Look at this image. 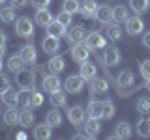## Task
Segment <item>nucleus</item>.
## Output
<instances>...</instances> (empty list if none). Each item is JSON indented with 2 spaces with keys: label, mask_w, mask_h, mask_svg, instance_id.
Returning a JSON list of instances; mask_svg holds the SVG:
<instances>
[{
  "label": "nucleus",
  "mask_w": 150,
  "mask_h": 140,
  "mask_svg": "<svg viewBox=\"0 0 150 140\" xmlns=\"http://www.w3.org/2000/svg\"><path fill=\"white\" fill-rule=\"evenodd\" d=\"M107 37H109L111 41H118L122 39V30L118 24H111L109 28H107Z\"/></svg>",
  "instance_id": "obj_39"
},
{
  "label": "nucleus",
  "mask_w": 150,
  "mask_h": 140,
  "mask_svg": "<svg viewBox=\"0 0 150 140\" xmlns=\"http://www.w3.org/2000/svg\"><path fill=\"white\" fill-rule=\"evenodd\" d=\"M6 54V45H0V58Z\"/></svg>",
  "instance_id": "obj_49"
},
{
  "label": "nucleus",
  "mask_w": 150,
  "mask_h": 140,
  "mask_svg": "<svg viewBox=\"0 0 150 140\" xmlns=\"http://www.w3.org/2000/svg\"><path fill=\"white\" fill-rule=\"evenodd\" d=\"M9 86H11V82H9V78L6 77V75H2V73H0V95H2V93L6 92Z\"/></svg>",
  "instance_id": "obj_43"
},
{
  "label": "nucleus",
  "mask_w": 150,
  "mask_h": 140,
  "mask_svg": "<svg viewBox=\"0 0 150 140\" xmlns=\"http://www.w3.org/2000/svg\"><path fill=\"white\" fill-rule=\"evenodd\" d=\"M129 17V9L126 6H115L112 8V21L115 22H126Z\"/></svg>",
  "instance_id": "obj_22"
},
{
  "label": "nucleus",
  "mask_w": 150,
  "mask_h": 140,
  "mask_svg": "<svg viewBox=\"0 0 150 140\" xmlns=\"http://www.w3.org/2000/svg\"><path fill=\"white\" fill-rule=\"evenodd\" d=\"M96 19L98 22H101V24H109V21H112V8L111 6H100L96 11Z\"/></svg>",
  "instance_id": "obj_12"
},
{
  "label": "nucleus",
  "mask_w": 150,
  "mask_h": 140,
  "mask_svg": "<svg viewBox=\"0 0 150 140\" xmlns=\"http://www.w3.org/2000/svg\"><path fill=\"white\" fill-rule=\"evenodd\" d=\"M60 78H58V75L56 73H51V75H47V77H43V82H41V86H43V90L45 92H49V93H53L56 90H60Z\"/></svg>",
  "instance_id": "obj_10"
},
{
  "label": "nucleus",
  "mask_w": 150,
  "mask_h": 140,
  "mask_svg": "<svg viewBox=\"0 0 150 140\" xmlns=\"http://www.w3.org/2000/svg\"><path fill=\"white\" fill-rule=\"evenodd\" d=\"M17 138H19V140H25V138H26V134L23 133V131H19V133H17Z\"/></svg>",
  "instance_id": "obj_48"
},
{
  "label": "nucleus",
  "mask_w": 150,
  "mask_h": 140,
  "mask_svg": "<svg viewBox=\"0 0 150 140\" xmlns=\"http://www.w3.org/2000/svg\"><path fill=\"white\" fill-rule=\"evenodd\" d=\"M101 105H103V118L111 120L112 116H115V110H116L115 103H112L111 99H105V101H101Z\"/></svg>",
  "instance_id": "obj_35"
},
{
  "label": "nucleus",
  "mask_w": 150,
  "mask_h": 140,
  "mask_svg": "<svg viewBox=\"0 0 150 140\" xmlns=\"http://www.w3.org/2000/svg\"><path fill=\"white\" fill-rule=\"evenodd\" d=\"M0 69H2V58H0Z\"/></svg>",
  "instance_id": "obj_51"
},
{
  "label": "nucleus",
  "mask_w": 150,
  "mask_h": 140,
  "mask_svg": "<svg viewBox=\"0 0 150 140\" xmlns=\"http://www.w3.org/2000/svg\"><path fill=\"white\" fill-rule=\"evenodd\" d=\"M131 125L128 123V121H120L118 125H116V131H115V134H116V138H129L131 136Z\"/></svg>",
  "instance_id": "obj_27"
},
{
  "label": "nucleus",
  "mask_w": 150,
  "mask_h": 140,
  "mask_svg": "<svg viewBox=\"0 0 150 140\" xmlns=\"http://www.w3.org/2000/svg\"><path fill=\"white\" fill-rule=\"evenodd\" d=\"M9 2H11V6L15 9H19V8H25L28 4V0H9Z\"/></svg>",
  "instance_id": "obj_45"
},
{
  "label": "nucleus",
  "mask_w": 150,
  "mask_h": 140,
  "mask_svg": "<svg viewBox=\"0 0 150 140\" xmlns=\"http://www.w3.org/2000/svg\"><path fill=\"white\" fill-rule=\"evenodd\" d=\"M6 34H4V32H0V45H6Z\"/></svg>",
  "instance_id": "obj_47"
},
{
  "label": "nucleus",
  "mask_w": 150,
  "mask_h": 140,
  "mask_svg": "<svg viewBox=\"0 0 150 140\" xmlns=\"http://www.w3.org/2000/svg\"><path fill=\"white\" fill-rule=\"evenodd\" d=\"M84 88V78L81 75H71L64 80V90L68 93H79Z\"/></svg>",
  "instance_id": "obj_3"
},
{
  "label": "nucleus",
  "mask_w": 150,
  "mask_h": 140,
  "mask_svg": "<svg viewBox=\"0 0 150 140\" xmlns=\"http://www.w3.org/2000/svg\"><path fill=\"white\" fill-rule=\"evenodd\" d=\"M56 21H60L64 26H69V24H71V13H68L66 9H62V11L56 15Z\"/></svg>",
  "instance_id": "obj_41"
},
{
  "label": "nucleus",
  "mask_w": 150,
  "mask_h": 140,
  "mask_svg": "<svg viewBox=\"0 0 150 140\" xmlns=\"http://www.w3.org/2000/svg\"><path fill=\"white\" fill-rule=\"evenodd\" d=\"M51 21H53V15H51V11H49L47 8L38 9V11H36V22H38L40 26H43V28H45Z\"/></svg>",
  "instance_id": "obj_26"
},
{
  "label": "nucleus",
  "mask_w": 150,
  "mask_h": 140,
  "mask_svg": "<svg viewBox=\"0 0 150 140\" xmlns=\"http://www.w3.org/2000/svg\"><path fill=\"white\" fill-rule=\"evenodd\" d=\"M51 103H53V106H56V108L66 106V95L60 90H56V92L51 93Z\"/></svg>",
  "instance_id": "obj_36"
},
{
  "label": "nucleus",
  "mask_w": 150,
  "mask_h": 140,
  "mask_svg": "<svg viewBox=\"0 0 150 140\" xmlns=\"http://www.w3.org/2000/svg\"><path fill=\"white\" fill-rule=\"evenodd\" d=\"M66 28H68V26H64L60 21L53 19V21L45 26V30H47V36H53V37H56V39H60V37H64L66 34H68V32H66Z\"/></svg>",
  "instance_id": "obj_8"
},
{
  "label": "nucleus",
  "mask_w": 150,
  "mask_h": 140,
  "mask_svg": "<svg viewBox=\"0 0 150 140\" xmlns=\"http://www.w3.org/2000/svg\"><path fill=\"white\" fill-rule=\"evenodd\" d=\"M143 45L146 47V49H150V32H146V34L143 36Z\"/></svg>",
  "instance_id": "obj_46"
},
{
  "label": "nucleus",
  "mask_w": 150,
  "mask_h": 140,
  "mask_svg": "<svg viewBox=\"0 0 150 140\" xmlns=\"http://www.w3.org/2000/svg\"><path fill=\"white\" fill-rule=\"evenodd\" d=\"M83 129H84V134H86L88 138H96L98 134H100V131H101L100 118H88V120H84Z\"/></svg>",
  "instance_id": "obj_6"
},
{
  "label": "nucleus",
  "mask_w": 150,
  "mask_h": 140,
  "mask_svg": "<svg viewBox=\"0 0 150 140\" xmlns=\"http://www.w3.org/2000/svg\"><path fill=\"white\" fill-rule=\"evenodd\" d=\"M25 60H23V56L21 54H13V56H9V60H8V69L11 73H17V71H21V69H25Z\"/></svg>",
  "instance_id": "obj_19"
},
{
  "label": "nucleus",
  "mask_w": 150,
  "mask_h": 140,
  "mask_svg": "<svg viewBox=\"0 0 150 140\" xmlns=\"http://www.w3.org/2000/svg\"><path fill=\"white\" fill-rule=\"evenodd\" d=\"M19 54L23 56V60H25L26 64H34L36 62V58H38V52H36V47L32 45V43H28L25 45L21 50H19Z\"/></svg>",
  "instance_id": "obj_15"
},
{
  "label": "nucleus",
  "mask_w": 150,
  "mask_h": 140,
  "mask_svg": "<svg viewBox=\"0 0 150 140\" xmlns=\"http://www.w3.org/2000/svg\"><path fill=\"white\" fill-rule=\"evenodd\" d=\"M4 2H6V0H0V4H4Z\"/></svg>",
  "instance_id": "obj_52"
},
{
  "label": "nucleus",
  "mask_w": 150,
  "mask_h": 140,
  "mask_svg": "<svg viewBox=\"0 0 150 140\" xmlns=\"http://www.w3.org/2000/svg\"><path fill=\"white\" fill-rule=\"evenodd\" d=\"M2 118H4L6 125H15V123H19V110L15 106H8V110L2 114Z\"/></svg>",
  "instance_id": "obj_24"
},
{
  "label": "nucleus",
  "mask_w": 150,
  "mask_h": 140,
  "mask_svg": "<svg viewBox=\"0 0 150 140\" xmlns=\"http://www.w3.org/2000/svg\"><path fill=\"white\" fill-rule=\"evenodd\" d=\"M98 2L96 0H84V2L81 4V9H79V13L84 17V19H92L96 17V11H98Z\"/></svg>",
  "instance_id": "obj_11"
},
{
  "label": "nucleus",
  "mask_w": 150,
  "mask_h": 140,
  "mask_svg": "<svg viewBox=\"0 0 150 140\" xmlns=\"http://www.w3.org/2000/svg\"><path fill=\"white\" fill-rule=\"evenodd\" d=\"M118 84H120V86H124V88L131 86V84H133V73H131L129 69L120 71V75H118Z\"/></svg>",
  "instance_id": "obj_34"
},
{
  "label": "nucleus",
  "mask_w": 150,
  "mask_h": 140,
  "mask_svg": "<svg viewBox=\"0 0 150 140\" xmlns=\"http://www.w3.org/2000/svg\"><path fill=\"white\" fill-rule=\"evenodd\" d=\"M96 75H98V69L90 60H86V62L81 64V77L84 80H92V78H96Z\"/></svg>",
  "instance_id": "obj_14"
},
{
  "label": "nucleus",
  "mask_w": 150,
  "mask_h": 140,
  "mask_svg": "<svg viewBox=\"0 0 150 140\" xmlns=\"http://www.w3.org/2000/svg\"><path fill=\"white\" fill-rule=\"evenodd\" d=\"M141 75H143L144 80L150 78V60H144V62L141 64Z\"/></svg>",
  "instance_id": "obj_42"
},
{
  "label": "nucleus",
  "mask_w": 150,
  "mask_h": 140,
  "mask_svg": "<svg viewBox=\"0 0 150 140\" xmlns=\"http://www.w3.org/2000/svg\"><path fill=\"white\" fill-rule=\"evenodd\" d=\"M135 106H137L139 114H150V97H139Z\"/></svg>",
  "instance_id": "obj_37"
},
{
  "label": "nucleus",
  "mask_w": 150,
  "mask_h": 140,
  "mask_svg": "<svg viewBox=\"0 0 150 140\" xmlns=\"http://www.w3.org/2000/svg\"><path fill=\"white\" fill-rule=\"evenodd\" d=\"M143 30H144V21L137 13H135L133 17H128V21H126V32H128L129 36H137Z\"/></svg>",
  "instance_id": "obj_5"
},
{
  "label": "nucleus",
  "mask_w": 150,
  "mask_h": 140,
  "mask_svg": "<svg viewBox=\"0 0 150 140\" xmlns=\"http://www.w3.org/2000/svg\"><path fill=\"white\" fill-rule=\"evenodd\" d=\"M90 88L94 93H103L109 90V84H107L105 78H92L90 80Z\"/></svg>",
  "instance_id": "obj_32"
},
{
  "label": "nucleus",
  "mask_w": 150,
  "mask_h": 140,
  "mask_svg": "<svg viewBox=\"0 0 150 140\" xmlns=\"http://www.w3.org/2000/svg\"><path fill=\"white\" fill-rule=\"evenodd\" d=\"M15 11H17V9L13 6L2 8V9H0V19H2L4 22H8V24H9V22H15L17 21V19H15Z\"/></svg>",
  "instance_id": "obj_29"
},
{
  "label": "nucleus",
  "mask_w": 150,
  "mask_h": 140,
  "mask_svg": "<svg viewBox=\"0 0 150 140\" xmlns=\"http://www.w3.org/2000/svg\"><path fill=\"white\" fill-rule=\"evenodd\" d=\"M41 105H43V95L34 90L32 95H30V101H28V106H30V108H38V106H41Z\"/></svg>",
  "instance_id": "obj_40"
},
{
  "label": "nucleus",
  "mask_w": 150,
  "mask_h": 140,
  "mask_svg": "<svg viewBox=\"0 0 150 140\" xmlns=\"http://www.w3.org/2000/svg\"><path fill=\"white\" fill-rule=\"evenodd\" d=\"M47 67H49V71L51 73H62L64 71V67H66V64H64V58L62 56H53V58L49 60V64H47Z\"/></svg>",
  "instance_id": "obj_23"
},
{
  "label": "nucleus",
  "mask_w": 150,
  "mask_h": 140,
  "mask_svg": "<svg viewBox=\"0 0 150 140\" xmlns=\"http://www.w3.org/2000/svg\"><path fill=\"white\" fill-rule=\"evenodd\" d=\"M45 123H49L51 127H60L62 125V114H60V110H51L45 114Z\"/></svg>",
  "instance_id": "obj_25"
},
{
  "label": "nucleus",
  "mask_w": 150,
  "mask_h": 140,
  "mask_svg": "<svg viewBox=\"0 0 150 140\" xmlns=\"http://www.w3.org/2000/svg\"><path fill=\"white\" fill-rule=\"evenodd\" d=\"M15 80L21 88H34V73L30 69H21L15 73Z\"/></svg>",
  "instance_id": "obj_7"
},
{
  "label": "nucleus",
  "mask_w": 150,
  "mask_h": 140,
  "mask_svg": "<svg viewBox=\"0 0 150 140\" xmlns=\"http://www.w3.org/2000/svg\"><path fill=\"white\" fill-rule=\"evenodd\" d=\"M62 9H66L68 13H77L79 9H81V2L79 0H64V4H62Z\"/></svg>",
  "instance_id": "obj_38"
},
{
  "label": "nucleus",
  "mask_w": 150,
  "mask_h": 140,
  "mask_svg": "<svg viewBox=\"0 0 150 140\" xmlns=\"http://www.w3.org/2000/svg\"><path fill=\"white\" fill-rule=\"evenodd\" d=\"M90 50L92 49L84 43V41H79V43H75V47L71 49V56H73L75 62L83 64V62H86V60L90 58Z\"/></svg>",
  "instance_id": "obj_2"
},
{
  "label": "nucleus",
  "mask_w": 150,
  "mask_h": 140,
  "mask_svg": "<svg viewBox=\"0 0 150 140\" xmlns=\"http://www.w3.org/2000/svg\"><path fill=\"white\" fill-rule=\"evenodd\" d=\"M105 64L109 65V67H115V65L120 64V50L116 49V47H109V49L105 50Z\"/></svg>",
  "instance_id": "obj_16"
},
{
  "label": "nucleus",
  "mask_w": 150,
  "mask_h": 140,
  "mask_svg": "<svg viewBox=\"0 0 150 140\" xmlns=\"http://www.w3.org/2000/svg\"><path fill=\"white\" fill-rule=\"evenodd\" d=\"M51 125L49 123H40V125H36V129H34V138L38 140H47V138H51Z\"/></svg>",
  "instance_id": "obj_21"
},
{
  "label": "nucleus",
  "mask_w": 150,
  "mask_h": 140,
  "mask_svg": "<svg viewBox=\"0 0 150 140\" xmlns=\"http://www.w3.org/2000/svg\"><path fill=\"white\" fill-rule=\"evenodd\" d=\"M86 110L83 108V106H79V105H75L71 106V108H68V120L71 121V125H83L84 123V120H86Z\"/></svg>",
  "instance_id": "obj_4"
},
{
  "label": "nucleus",
  "mask_w": 150,
  "mask_h": 140,
  "mask_svg": "<svg viewBox=\"0 0 150 140\" xmlns=\"http://www.w3.org/2000/svg\"><path fill=\"white\" fill-rule=\"evenodd\" d=\"M41 47H43V50L47 54H54V52H58V49H60V41L53 36H47V37H43V41H41Z\"/></svg>",
  "instance_id": "obj_13"
},
{
  "label": "nucleus",
  "mask_w": 150,
  "mask_h": 140,
  "mask_svg": "<svg viewBox=\"0 0 150 140\" xmlns=\"http://www.w3.org/2000/svg\"><path fill=\"white\" fill-rule=\"evenodd\" d=\"M84 43L94 50V49H103L105 43H107V39L100 34V32H90V34L84 37Z\"/></svg>",
  "instance_id": "obj_9"
},
{
  "label": "nucleus",
  "mask_w": 150,
  "mask_h": 140,
  "mask_svg": "<svg viewBox=\"0 0 150 140\" xmlns=\"http://www.w3.org/2000/svg\"><path fill=\"white\" fill-rule=\"evenodd\" d=\"M2 101L6 103L8 106H17V92L13 90L11 86H9L8 90L2 93Z\"/></svg>",
  "instance_id": "obj_33"
},
{
  "label": "nucleus",
  "mask_w": 150,
  "mask_h": 140,
  "mask_svg": "<svg viewBox=\"0 0 150 140\" xmlns=\"http://www.w3.org/2000/svg\"><path fill=\"white\" fill-rule=\"evenodd\" d=\"M68 39L71 41V43H79V41H84V37H86V32H84L83 26H73L68 30Z\"/></svg>",
  "instance_id": "obj_18"
},
{
  "label": "nucleus",
  "mask_w": 150,
  "mask_h": 140,
  "mask_svg": "<svg viewBox=\"0 0 150 140\" xmlns=\"http://www.w3.org/2000/svg\"><path fill=\"white\" fill-rule=\"evenodd\" d=\"M146 90L150 92V78H148V80H146Z\"/></svg>",
  "instance_id": "obj_50"
},
{
  "label": "nucleus",
  "mask_w": 150,
  "mask_h": 140,
  "mask_svg": "<svg viewBox=\"0 0 150 140\" xmlns=\"http://www.w3.org/2000/svg\"><path fill=\"white\" fill-rule=\"evenodd\" d=\"M32 92H34V88H21V90L17 92V105L28 106V101H30Z\"/></svg>",
  "instance_id": "obj_31"
},
{
  "label": "nucleus",
  "mask_w": 150,
  "mask_h": 140,
  "mask_svg": "<svg viewBox=\"0 0 150 140\" xmlns=\"http://www.w3.org/2000/svg\"><path fill=\"white\" fill-rule=\"evenodd\" d=\"M150 6V0H129V9H133L137 15L144 13Z\"/></svg>",
  "instance_id": "obj_30"
},
{
  "label": "nucleus",
  "mask_w": 150,
  "mask_h": 140,
  "mask_svg": "<svg viewBox=\"0 0 150 140\" xmlns=\"http://www.w3.org/2000/svg\"><path fill=\"white\" fill-rule=\"evenodd\" d=\"M19 123H21L23 127H30V125H34V112H32L30 106H25V110L19 112Z\"/></svg>",
  "instance_id": "obj_20"
},
{
  "label": "nucleus",
  "mask_w": 150,
  "mask_h": 140,
  "mask_svg": "<svg viewBox=\"0 0 150 140\" xmlns=\"http://www.w3.org/2000/svg\"><path fill=\"white\" fill-rule=\"evenodd\" d=\"M137 134L141 138L150 136V118H141L137 121Z\"/></svg>",
  "instance_id": "obj_28"
},
{
  "label": "nucleus",
  "mask_w": 150,
  "mask_h": 140,
  "mask_svg": "<svg viewBox=\"0 0 150 140\" xmlns=\"http://www.w3.org/2000/svg\"><path fill=\"white\" fill-rule=\"evenodd\" d=\"M15 34L19 37H32L34 36V24L30 17H19L15 21Z\"/></svg>",
  "instance_id": "obj_1"
},
{
  "label": "nucleus",
  "mask_w": 150,
  "mask_h": 140,
  "mask_svg": "<svg viewBox=\"0 0 150 140\" xmlns=\"http://www.w3.org/2000/svg\"><path fill=\"white\" fill-rule=\"evenodd\" d=\"M86 114H88V118H103V105H101V101H90L88 103V106H86Z\"/></svg>",
  "instance_id": "obj_17"
},
{
  "label": "nucleus",
  "mask_w": 150,
  "mask_h": 140,
  "mask_svg": "<svg viewBox=\"0 0 150 140\" xmlns=\"http://www.w3.org/2000/svg\"><path fill=\"white\" fill-rule=\"evenodd\" d=\"M30 4H32L36 9H43V8H49L51 0H30Z\"/></svg>",
  "instance_id": "obj_44"
}]
</instances>
